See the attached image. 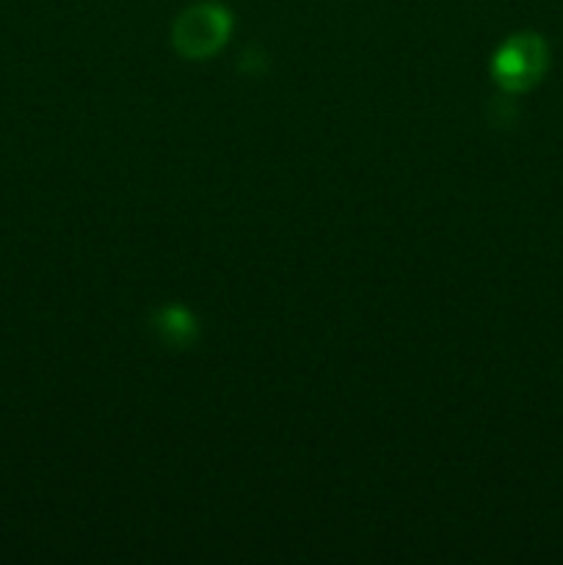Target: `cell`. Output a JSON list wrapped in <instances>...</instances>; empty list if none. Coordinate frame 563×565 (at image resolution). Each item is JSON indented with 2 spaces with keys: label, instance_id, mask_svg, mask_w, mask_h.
<instances>
[{
  "label": "cell",
  "instance_id": "cell-1",
  "mask_svg": "<svg viewBox=\"0 0 563 565\" xmlns=\"http://www.w3.org/2000/svg\"><path fill=\"white\" fill-rule=\"evenodd\" d=\"M232 20L215 3H199L182 11L174 22V44L185 58H208L230 36Z\"/></svg>",
  "mask_w": 563,
  "mask_h": 565
},
{
  "label": "cell",
  "instance_id": "cell-2",
  "mask_svg": "<svg viewBox=\"0 0 563 565\" xmlns=\"http://www.w3.org/2000/svg\"><path fill=\"white\" fill-rule=\"evenodd\" d=\"M546 70V44L535 33H517L495 55L491 72L508 92H522L539 83Z\"/></svg>",
  "mask_w": 563,
  "mask_h": 565
},
{
  "label": "cell",
  "instance_id": "cell-3",
  "mask_svg": "<svg viewBox=\"0 0 563 565\" xmlns=\"http://www.w3.org/2000/svg\"><path fill=\"white\" fill-rule=\"evenodd\" d=\"M155 331L166 345L185 348L196 340V320L182 307H166L155 315Z\"/></svg>",
  "mask_w": 563,
  "mask_h": 565
}]
</instances>
